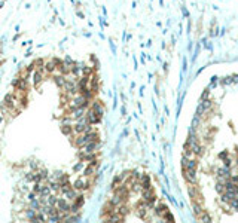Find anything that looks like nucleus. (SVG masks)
<instances>
[{"instance_id":"nucleus-2","label":"nucleus","mask_w":238,"mask_h":223,"mask_svg":"<svg viewBox=\"0 0 238 223\" xmlns=\"http://www.w3.org/2000/svg\"><path fill=\"white\" fill-rule=\"evenodd\" d=\"M15 89H22V91H27L28 89V79H21V77H18L16 81H15Z\"/></svg>"},{"instance_id":"nucleus-1","label":"nucleus","mask_w":238,"mask_h":223,"mask_svg":"<svg viewBox=\"0 0 238 223\" xmlns=\"http://www.w3.org/2000/svg\"><path fill=\"white\" fill-rule=\"evenodd\" d=\"M89 186H91V179H89L88 176H85V174L73 183V189H76L78 192H85V190H88Z\"/></svg>"},{"instance_id":"nucleus-3","label":"nucleus","mask_w":238,"mask_h":223,"mask_svg":"<svg viewBox=\"0 0 238 223\" xmlns=\"http://www.w3.org/2000/svg\"><path fill=\"white\" fill-rule=\"evenodd\" d=\"M85 164H82V162H79V164H76L74 165V171H79V170H84Z\"/></svg>"}]
</instances>
